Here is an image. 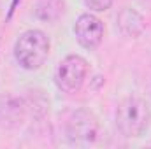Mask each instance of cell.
I'll return each mask as SVG.
<instances>
[{
  "mask_svg": "<svg viewBox=\"0 0 151 149\" xmlns=\"http://www.w3.org/2000/svg\"><path fill=\"white\" fill-rule=\"evenodd\" d=\"M151 123L150 105L137 97H127L118 104L116 126L125 137H141Z\"/></svg>",
  "mask_w": 151,
  "mask_h": 149,
  "instance_id": "obj_1",
  "label": "cell"
},
{
  "mask_svg": "<svg viewBox=\"0 0 151 149\" xmlns=\"http://www.w3.org/2000/svg\"><path fill=\"white\" fill-rule=\"evenodd\" d=\"M49 39L42 30H27L16 40V62L27 70H37L46 63L49 56Z\"/></svg>",
  "mask_w": 151,
  "mask_h": 149,
  "instance_id": "obj_2",
  "label": "cell"
},
{
  "mask_svg": "<svg viewBox=\"0 0 151 149\" xmlns=\"http://www.w3.org/2000/svg\"><path fill=\"white\" fill-rule=\"evenodd\" d=\"M67 137L74 146L90 148L100 140L102 126L93 112L79 109L70 116L67 123Z\"/></svg>",
  "mask_w": 151,
  "mask_h": 149,
  "instance_id": "obj_3",
  "label": "cell"
},
{
  "mask_svg": "<svg viewBox=\"0 0 151 149\" xmlns=\"http://www.w3.org/2000/svg\"><path fill=\"white\" fill-rule=\"evenodd\" d=\"M86 74H88V62L79 54H69L60 62L55 79L60 90L74 93L83 86Z\"/></svg>",
  "mask_w": 151,
  "mask_h": 149,
  "instance_id": "obj_4",
  "label": "cell"
},
{
  "mask_svg": "<svg viewBox=\"0 0 151 149\" xmlns=\"http://www.w3.org/2000/svg\"><path fill=\"white\" fill-rule=\"evenodd\" d=\"M74 35L84 49H95L104 39V23L95 14H81L74 25Z\"/></svg>",
  "mask_w": 151,
  "mask_h": 149,
  "instance_id": "obj_5",
  "label": "cell"
},
{
  "mask_svg": "<svg viewBox=\"0 0 151 149\" xmlns=\"http://www.w3.org/2000/svg\"><path fill=\"white\" fill-rule=\"evenodd\" d=\"M118 27H119V32L123 35H127V37H137L144 30V19H142V16L135 9L127 7L118 16Z\"/></svg>",
  "mask_w": 151,
  "mask_h": 149,
  "instance_id": "obj_6",
  "label": "cell"
},
{
  "mask_svg": "<svg viewBox=\"0 0 151 149\" xmlns=\"http://www.w3.org/2000/svg\"><path fill=\"white\" fill-rule=\"evenodd\" d=\"M84 4H86V7L91 9V11L104 12V11H107V9L114 4V0H84Z\"/></svg>",
  "mask_w": 151,
  "mask_h": 149,
  "instance_id": "obj_7",
  "label": "cell"
}]
</instances>
